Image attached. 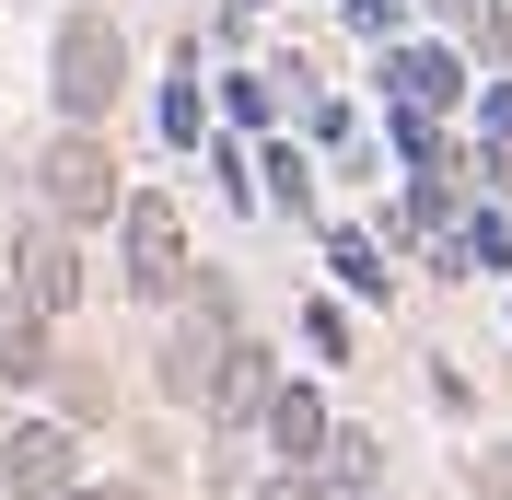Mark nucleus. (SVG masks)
Segmentation results:
<instances>
[{
  "label": "nucleus",
  "instance_id": "f257e3e1",
  "mask_svg": "<svg viewBox=\"0 0 512 500\" xmlns=\"http://www.w3.org/2000/svg\"><path fill=\"white\" fill-rule=\"evenodd\" d=\"M47 82H59V117L70 128H105V105L128 94V35L105 12H70L59 47H47Z\"/></svg>",
  "mask_w": 512,
  "mask_h": 500
},
{
  "label": "nucleus",
  "instance_id": "f03ea898",
  "mask_svg": "<svg viewBox=\"0 0 512 500\" xmlns=\"http://www.w3.org/2000/svg\"><path fill=\"white\" fill-rule=\"evenodd\" d=\"M35 198H47V221H70V233L117 210L128 187H117V152H105V128H59V140L35 152Z\"/></svg>",
  "mask_w": 512,
  "mask_h": 500
},
{
  "label": "nucleus",
  "instance_id": "7ed1b4c3",
  "mask_svg": "<svg viewBox=\"0 0 512 500\" xmlns=\"http://www.w3.org/2000/svg\"><path fill=\"white\" fill-rule=\"evenodd\" d=\"M117 280L140 303L187 291V221H175V198H117Z\"/></svg>",
  "mask_w": 512,
  "mask_h": 500
},
{
  "label": "nucleus",
  "instance_id": "20e7f679",
  "mask_svg": "<svg viewBox=\"0 0 512 500\" xmlns=\"http://www.w3.org/2000/svg\"><path fill=\"white\" fill-rule=\"evenodd\" d=\"M82 291H94V280H82V245H70V221H24V233H12V303L59 326Z\"/></svg>",
  "mask_w": 512,
  "mask_h": 500
},
{
  "label": "nucleus",
  "instance_id": "39448f33",
  "mask_svg": "<svg viewBox=\"0 0 512 500\" xmlns=\"http://www.w3.org/2000/svg\"><path fill=\"white\" fill-rule=\"evenodd\" d=\"M175 303H187V291H175ZM245 338V326H233V291L222 280H198V303L175 314V338H163V396H198V384L222 373V349Z\"/></svg>",
  "mask_w": 512,
  "mask_h": 500
},
{
  "label": "nucleus",
  "instance_id": "423d86ee",
  "mask_svg": "<svg viewBox=\"0 0 512 500\" xmlns=\"http://www.w3.org/2000/svg\"><path fill=\"white\" fill-rule=\"evenodd\" d=\"M0 477H12V500H70L82 489V431H70V419H12Z\"/></svg>",
  "mask_w": 512,
  "mask_h": 500
},
{
  "label": "nucleus",
  "instance_id": "0eeeda50",
  "mask_svg": "<svg viewBox=\"0 0 512 500\" xmlns=\"http://www.w3.org/2000/svg\"><path fill=\"white\" fill-rule=\"evenodd\" d=\"M268 384H280V373H268V349H256V338H233V349H222V373L198 384V407H210V431H256V407H268Z\"/></svg>",
  "mask_w": 512,
  "mask_h": 500
},
{
  "label": "nucleus",
  "instance_id": "6e6552de",
  "mask_svg": "<svg viewBox=\"0 0 512 500\" xmlns=\"http://www.w3.org/2000/svg\"><path fill=\"white\" fill-rule=\"evenodd\" d=\"M256 431H268V454H280V466H315V442H326V396H315V384H268Z\"/></svg>",
  "mask_w": 512,
  "mask_h": 500
},
{
  "label": "nucleus",
  "instance_id": "1a4fd4ad",
  "mask_svg": "<svg viewBox=\"0 0 512 500\" xmlns=\"http://www.w3.org/2000/svg\"><path fill=\"white\" fill-rule=\"evenodd\" d=\"M396 105H419V117H443L454 94H466V59H454V47H396Z\"/></svg>",
  "mask_w": 512,
  "mask_h": 500
},
{
  "label": "nucleus",
  "instance_id": "9d476101",
  "mask_svg": "<svg viewBox=\"0 0 512 500\" xmlns=\"http://www.w3.org/2000/svg\"><path fill=\"white\" fill-rule=\"evenodd\" d=\"M59 373V349H47V314H24L12 291H0V384H35Z\"/></svg>",
  "mask_w": 512,
  "mask_h": 500
},
{
  "label": "nucleus",
  "instance_id": "9b49d317",
  "mask_svg": "<svg viewBox=\"0 0 512 500\" xmlns=\"http://www.w3.org/2000/svg\"><path fill=\"white\" fill-rule=\"evenodd\" d=\"M326 256H338V291H384V256H373V233H326Z\"/></svg>",
  "mask_w": 512,
  "mask_h": 500
},
{
  "label": "nucleus",
  "instance_id": "f8f14e48",
  "mask_svg": "<svg viewBox=\"0 0 512 500\" xmlns=\"http://www.w3.org/2000/svg\"><path fill=\"white\" fill-rule=\"evenodd\" d=\"M256 163H268V198H280V210H315V175H303L291 140H280V152H256Z\"/></svg>",
  "mask_w": 512,
  "mask_h": 500
},
{
  "label": "nucleus",
  "instance_id": "ddd939ff",
  "mask_svg": "<svg viewBox=\"0 0 512 500\" xmlns=\"http://www.w3.org/2000/svg\"><path fill=\"white\" fill-rule=\"evenodd\" d=\"M384 140H396V152H408V175H419V163H443V128L419 117V105H396V128H384Z\"/></svg>",
  "mask_w": 512,
  "mask_h": 500
},
{
  "label": "nucleus",
  "instance_id": "4468645a",
  "mask_svg": "<svg viewBox=\"0 0 512 500\" xmlns=\"http://www.w3.org/2000/svg\"><path fill=\"white\" fill-rule=\"evenodd\" d=\"M303 338H315L326 361H350V314H338V303H315V314H303Z\"/></svg>",
  "mask_w": 512,
  "mask_h": 500
},
{
  "label": "nucleus",
  "instance_id": "2eb2a0df",
  "mask_svg": "<svg viewBox=\"0 0 512 500\" xmlns=\"http://www.w3.org/2000/svg\"><path fill=\"white\" fill-rule=\"evenodd\" d=\"M233 117H256V128H268V117H280V82H256V70H233Z\"/></svg>",
  "mask_w": 512,
  "mask_h": 500
},
{
  "label": "nucleus",
  "instance_id": "dca6fc26",
  "mask_svg": "<svg viewBox=\"0 0 512 500\" xmlns=\"http://www.w3.org/2000/svg\"><path fill=\"white\" fill-rule=\"evenodd\" d=\"M396 12L408 0H350V35H396Z\"/></svg>",
  "mask_w": 512,
  "mask_h": 500
},
{
  "label": "nucleus",
  "instance_id": "f3484780",
  "mask_svg": "<svg viewBox=\"0 0 512 500\" xmlns=\"http://www.w3.org/2000/svg\"><path fill=\"white\" fill-rule=\"evenodd\" d=\"M478 187H489V198H512V140H489V152H478Z\"/></svg>",
  "mask_w": 512,
  "mask_h": 500
},
{
  "label": "nucleus",
  "instance_id": "a211bd4d",
  "mask_svg": "<svg viewBox=\"0 0 512 500\" xmlns=\"http://www.w3.org/2000/svg\"><path fill=\"white\" fill-rule=\"evenodd\" d=\"M256 500H326V477H303V466H280V477H268V489H256Z\"/></svg>",
  "mask_w": 512,
  "mask_h": 500
},
{
  "label": "nucleus",
  "instance_id": "6ab92c4d",
  "mask_svg": "<svg viewBox=\"0 0 512 500\" xmlns=\"http://www.w3.org/2000/svg\"><path fill=\"white\" fill-rule=\"evenodd\" d=\"M478 117H489V140H512V82H489V105H478Z\"/></svg>",
  "mask_w": 512,
  "mask_h": 500
},
{
  "label": "nucleus",
  "instance_id": "aec40b11",
  "mask_svg": "<svg viewBox=\"0 0 512 500\" xmlns=\"http://www.w3.org/2000/svg\"><path fill=\"white\" fill-rule=\"evenodd\" d=\"M70 500H140V489H70Z\"/></svg>",
  "mask_w": 512,
  "mask_h": 500
}]
</instances>
